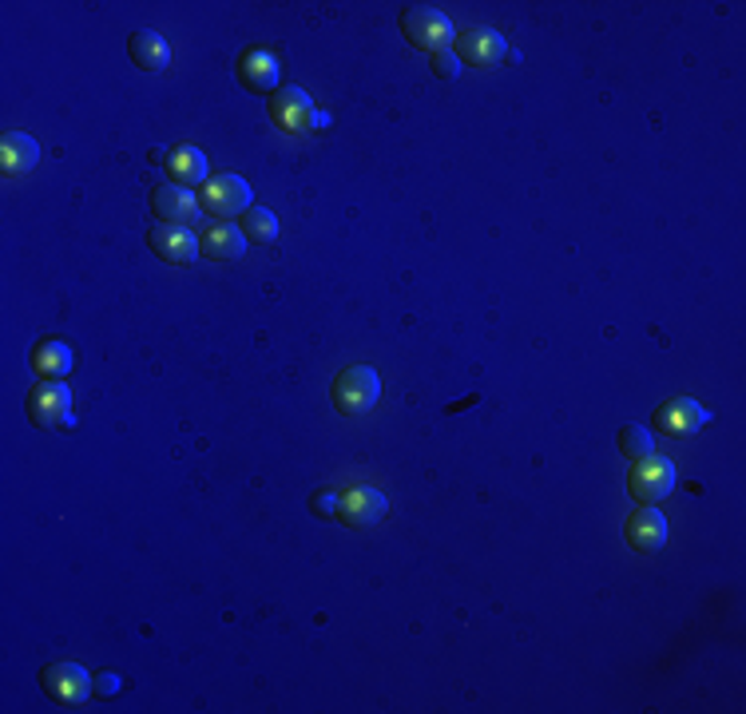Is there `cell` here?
Listing matches in <instances>:
<instances>
[{
    "instance_id": "obj_1",
    "label": "cell",
    "mask_w": 746,
    "mask_h": 714,
    "mask_svg": "<svg viewBox=\"0 0 746 714\" xmlns=\"http://www.w3.org/2000/svg\"><path fill=\"white\" fill-rule=\"evenodd\" d=\"M271 120L279 123L282 131H290V135H310V131L330 128V115L317 112V103L294 84L279 88V92L271 95Z\"/></svg>"
},
{
    "instance_id": "obj_2",
    "label": "cell",
    "mask_w": 746,
    "mask_h": 714,
    "mask_svg": "<svg viewBox=\"0 0 746 714\" xmlns=\"http://www.w3.org/2000/svg\"><path fill=\"white\" fill-rule=\"evenodd\" d=\"M402 32L413 48H425L430 57L437 52H448L457 32H453V20L445 17L441 9H430V4H413V9L402 12Z\"/></svg>"
},
{
    "instance_id": "obj_3",
    "label": "cell",
    "mask_w": 746,
    "mask_h": 714,
    "mask_svg": "<svg viewBox=\"0 0 746 714\" xmlns=\"http://www.w3.org/2000/svg\"><path fill=\"white\" fill-rule=\"evenodd\" d=\"M334 405L337 413H345V418H362V413H370L373 405H377V398H382V378L370 370V365H350V370H342L334 378Z\"/></svg>"
},
{
    "instance_id": "obj_4",
    "label": "cell",
    "mask_w": 746,
    "mask_h": 714,
    "mask_svg": "<svg viewBox=\"0 0 746 714\" xmlns=\"http://www.w3.org/2000/svg\"><path fill=\"white\" fill-rule=\"evenodd\" d=\"M251 183L239 175H215L203 183V195H199V207L206 214H215V223H226L234 214L251 211Z\"/></svg>"
},
{
    "instance_id": "obj_5",
    "label": "cell",
    "mask_w": 746,
    "mask_h": 714,
    "mask_svg": "<svg viewBox=\"0 0 746 714\" xmlns=\"http://www.w3.org/2000/svg\"><path fill=\"white\" fill-rule=\"evenodd\" d=\"M675 489V464L667 456H644V461L632 464L627 473V492H632L639 504H659L663 496H672Z\"/></svg>"
},
{
    "instance_id": "obj_6",
    "label": "cell",
    "mask_w": 746,
    "mask_h": 714,
    "mask_svg": "<svg viewBox=\"0 0 746 714\" xmlns=\"http://www.w3.org/2000/svg\"><path fill=\"white\" fill-rule=\"evenodd\" d=\"M385 512H390V501L377 489H370V484L337 489V520L350 524V529H373V524L385 520Z\"/></svg>"
},
{
    "instance_id": "obj_7",
    "label": "cell",
    "mask_w": 746,
    "mask_h": 714,
    "mask_svg": "<svg viewBox=\"0 0 746 714\" xmlns=\"http://www.w3.org/2000/svg\"><path fill=\"white\" fill-rule=\"evenodd\" d=\"M453 52L468 68H501L508 60V40L493 29H465L453 40Z\"/></svg>"
},
{
    "instance_id": "obj_8",
    "label": "cell",
    "mask_w": 746,
    "mask_h": 714,
    "mask_svg": "<svg viewBox=\"0 0 746 714\" xmlns=\"http://www.w3.org/2000/svg\"><path fill=\"white\" fill-rule=\"evenodd\" d=\"M68 405H72V393H68L64 381H40L37 390L29 393L32 425H40V429H52V425L72 429V413H68Z\"/></svg>"
},
{
    "instance_id": "obj_9",
    "label": "cell",
    "mask_w": 746,
    "mask_h": 714,
    "mask_svg": "<svg viewBox=\"0 0 746 714\" xmlns=\"http://www.w3.org/2000/svg\"><path fill=\"white\" fill-rule=\"evenodd\" d=\"M40 683H44L48 698H57L64 706H80L88 695H92V675L75 663H48L40 671Z\"/></svg>"
},
{
    "instance_id": "obj_10",
    "label": "cell",
    "mask_w": 746,
    "mask_h": 714,
    "mask_svg": "<svg viewBox=\"0 0 746 714\" xmlns=\"http://www.w3.org/2000/svg\"><path fill=\"white\" fill-rule=\"evenodd\" d=\"M707 421H710L707 409L690 398H675V401H667V405L655 409V425H659V433H667V436H695Z\"/></svg>"
},
{
    "instance_id": "obj_11",
    "label": "cell",
    "mask_w": 746,
    "mask_h": 714,
    "mask_svg": "<svg viewBox=\"0 0 746 714\" xmlns=\"http://www.w3.org/2000/svg\"><path fill=\"white\" fill-rule=\"evenodd\" d=\"M624 536L635 552H659L667 544V520L655 504H644L639 512H632L624 524Z\"/></svg>"
},
{
    "instance_id": "obj_12",
    "label": "cell",
    "mask_w": 746,
    "mask_h": 714,
    "mask_svg": "<svg viewBox=\"0 0 746 714\" xmlns=\"http://www.w3.org/2000/svg\"><path fill=\"white\" fill-rule=\"evenodd\" d=\"M151 211H155L168 227H186L199 214V199L191 195L186 187L168 183V187H155V191H151Z\"/></svg>"
},
{
    "instance_id": "obj_13",
    "label": "cell",
    "mask_w": 746,
    "mask_h": 714,
    "mask_svg": "<svg viewBox=\"0 0 746 714\" xmlns=\"http://www.w3.org/2000/svg\"><path fill=\"white\" fill-rule=\"evenodd\" d=\"M148 242L151 251L163 262H171V267H191L199 254V239L191 231H183V227H159V231L148 234Z\"/></svg>"
},
{
    "instance_id": "obj_14",
    "label": "cell",
    "mask_w": 746,
    "mask_h": 714,
    "mask_svg": "<svg viewBox=\"0 0 746 714\" xmlns=\"http://www.w3.org/2000/svg\"><path fill=\"white\" fill-rule=\"evenodd\" d=\"M199 251H203L206 259H215V262H231V259H239V254L246 251V234H243V227L211 223L203 234H199Z\"/></svg>"
},
{
    "instance_id": "obj_15",
    "label": "cell",
    "mask_w": 746,
    "mask_h": 714,
    "mask_svg": "<svg viewBox=\"0 0 746 714\" xmlns=\"http://www.w3.org/2000/svg\"><path fill=\"white\" fill-rule=\"evenodd\" d=\"M279 76H282V64L271 57V52H243V60H239V80H243L251 92H279Z\"/></svg>"
},
{
    "instance_id": "obj_16",
    "label": "cell",
    "mask_w": 746,
    "mask_h": 714,
    "mask_svg": "<svg viewBox=\"0 0 746 714\" xmlns=\"http://www.w3.org/2000/svg\"><path fill=\"white\" fill-rule=\"evenodd\" d=\"M37 159H40V148L29 131H4V140H0V168L9 171V175L32 171Z\"/></svg>"
},
{
    "instance_id": "obj_17",
    "label": "cell",
    "mask_w": 746,
    "mask_h": 714,
    "mask_svg": "<svg viewBox=\"0 0 746 714\" xmlns=\"http://www.w3.org/2000/svg\"><path fill=\"white\" fill-rule=\"evenodd\" d=\"M128 48H131V60H135V64H140L143 72H163V68L171 64V48H168V40L159 37V32H151V29L131 32Z\"/></svg>"
},
{
    "instance_id": "obj_18",
    "label": "cell",
    "mask_w": 746,
    "mask_h": 714,
    "mask_svg": "<svg viewBox=\"0 0 746 714\" xmlns=\"http://www.w3.org/2000/svg\"><path fill=\"white\" fill-rule=\"evenodd\" d=\"M168 175H171V183L175 187H191L195 183H206V155L199 148H171V155H168Z\"/></svg>"
},
{
    "instance_id": "obj_19",
    "label": "cell",
    "mask_w": 746,
    "mask_h": 714,
    "mask_svg": "<svg viewBox=\"0 0 746 714\" xmlns=\"http://www.w3.org/2000/svg\"><path fill=\"white\" fill-rule=\"evenodd\" d=\"M32 370L44 381H60L72 370V350H68L64 342H57V338H48V342H40L37 350H32Z\"/></svg>"
},
{
    "instance_id": "obj_20",
    "label": "cell",
    "mask_w": 746,
    "mask_h": 714,
    "mask_svg": "<svg viewBox=\"0 0 746 714\" xmlns=\"http://www.w3.org/2000/svg\"><path fill=\"white\" fill-rule=\"evenodd\" d=\"M243 234L246 242L271 247V242H279V214L266 211V207H251V211L243 214Z\"/></svg>"
},
{
    "instance_id": "obj_21",
    "label": "cell",
    "mask_w": 746,
    "mask_h": 714,
    "mask_svg": "<svg viewBox=\"0 0 746 714\" xmlns=\"http://www.w3.org/2000/svg\"><path fill=\"white\" fill-rule=\"evenodd\" d=\"M619 453H624L627 464L652 456L655 453L652 429H644V425H624V429H619Z\"/></svg>"
},
{
    "instance_id": "obj_22",
    "label": "cell",
    "mask_w": 746,
    "mask_h": 714,
    "mask_svg": "<svg viewBox=\"0 0 746 714\" xmlns=\"http://www.w3.org/2000/svg\"><path fill=\"white\" fill-rule=\"evenodd\" d=\"M461 60H457V52H453V48H448V52H437V57H433V72L441 76V80H457L461 76Z\"/></svg>"
},
{
    "instance_id": "obj_23",
    "label": "cell",
    "mask_w": 746,
    "mask_h": 714,
    "mask_svg": "<svg viewBox=\"0 0 746 714\" xmlns=\"http://www.w3.org/2000/svg\"><path fill=\"white\" fill-rule=\"evenodd\" d=\"M310 509L322 520H337V492H317L314 501H310Z\"/></svg>"
},
{
    "instance_id": "obj_24",
    "label": "cell",
    "mask_w": 746,
    "mask_h": 714,
    "mask_svg": "<svg viewBox=\"0 0 746 714\" xmlns=\"http://www.w3.org/2000/svg\"><path fill=\"white\" fill-rule=\"evenodd\" d=\"M92 691H95V695H115V691H120V675L103 671V675L92 678Z\"/></svg>"
}]
</instances>
